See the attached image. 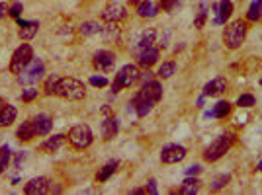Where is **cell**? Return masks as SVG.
I'll return each instance as SVG.
<instances>
[{
    "instance_id": "1f68e13d",
    "label": "cell",
    "mask_w": 262,
    "mask_h": 195,
    "mask_svg": "<svg viewBox=\"0 0 262 195\" xmlns=\"http://www.w3.org/2000/svg\"><path fill=\"white\" fill-rule=\"evenodd\" d=\"M206 18H208V4H206V2H202V6H200V14H198V18H196L194 26H196V28H204Z\"/></svg>"
},
{
    "instance_id": "cb8c5ba5",
    "label": "cell",
    "mask_w": 262,
    "mask_h": 195,
    "mask_svg": "<svg viewBox=\"0 0 262 195\" xmlns=\"http://www.w3.org/2000/svg\"><path fill=\"white\" fill-rule=\"evenodd\" d=\"M200 180L198 178H194V176H188L182 184H180V188H178V192L182 195H194L198 194V190H200Z\"/></svg>"
},
{
    "instance_id": "7dc6e473",
    "label": "cell",
    "mask_w": 262,
    "mask_h": 195,
    "mask_svg": "<svg viewBox=\"0 0 262 195\" xmlns=\"http://www.w3.org/2000/svg\"><path fill=\"white\" fill-rule=\"evenodd\" d=\"M259 170H261V172H262V160H261V162H259Z\"/></svg>"
},
{
    "instance_id": "d4e9b609",
    "label": "cell",
    "mask_w": 262,
    "mask_h": 195,
    "mask_svg": "<svg viewBox=\"0 0 262 195\" xmlns=\"http://www.w3.org/2000/svg\"><path fill=\"white\" fill-rule=\"evenodd\" d=\"M102 24L100 22H84V24H80V28H78V32H80V35H84V37H90V35H98V33H102Z\"/></svg>"
},
{
    "instance_id": "9a60e30c",
    "label": "cell",
    "mask_w": 262,
    "mask_h": 195,
    "mask_svg": "<svg viewBox=\"0 0 262 195\" xmlns=\"http://www.w3.org/2000/svg\"><path fill=\"white\" fill-rule=\"evenodd\" d=\"M16 137H18V141H24V143H28V141H32L34 137H37V133H36V125H34V119H26V121H22V125H20L18 131H16Z\"/></svg>"
},
{
    "instance_id": "9c48e42d",
    "label": "cell",
    "mask_w": 262,
    "mask_h": 195,
    "mask_svg": "<svg viewBox=\"0 0 262 195\" xmlns=\"http://www.w3.org/2000/svg\"><path fill=\"white\" fill-rule=\"evenodd\" d=\"M135 98L145 99V101H151L155 105L158 99L162 98V84L157 82V80H151V82H147V84L141 86V90L135 94Z\"/></svg>"
},
{
    "instance_id": "277c9868",
    "label": "cell",
    "mask_w": 262,
    "mask_h": 195,
    "mask_svg": "<svg viewBox=\"0 0 262 195\" xmlns=\"http://www.w3.org/2000/svg\"><path fill=\"white\" fill-rule=\"evenodd\" d=\"M139 80V70L135 65H125L117 70L113 82H112V92H119V90H125V88H131L135 82Z\"/></svg>"
},
{
    "instance_id": "d6a6232c",
    "label": "cell",
    "mask_w": 262,
    "mask_h": 195,
    "mask_svg": "<svg viewBox=\"0 0 262 195\" xmlns=\"http://www.w3.org/2000/svg\"><path fill=\"white\" fill-rule=\"evenodd\" d=\"M237 105H239V107H253V105H255V96H251V94H243V96H239Z\"/></svg>"
},
{
    "instance_id": "30bf717a",
    "label": "cell",
    "mask_w": 262,
    "mask_h": 195,
    "mask_svg": "<svg viewBox=\"0 0 262 195\" xmlns=\"http://www.w3.org/2000/svg\"><path fill=\"white\" fill-rule=\"evenodd\" d=\"M186 148L180 145H166L160 152V162L162 164H176L186 158Z\"/></svg>"
},
{
    "instance_id": "74e56055",
    "label": "cell",
    "mask_w": 262,
    "mask_h": 195,
    "mask_svg": "<svg viewBox=\"0 0 262 195\" xmlns=\"http://www.w3.org/2000/svg\"><path fill=\"white\" fill-rule=\"evenodd\" d=\"M55 84H57V76L47 78V82H45V86H43V92H45V94H53V90H55Z\"/></svg>"
},
{
    "instance_id": "60d3db41",
    "label": "cell",
    "mask_w": 262,
    "mask_h": 195,
    "mask_svg": "<svg viewBox=\"0 0 262 195\" xmlns=\"http://www.w3.org/2000/svg\"><path fill=\"white\" fill-rule=\"evenodd\" d=\"M202 172V166H190V168H186V176H196V174H200Z\"/></svg>"
},
{
    "instance_id": "4fadbf2b",
    "label": "cell",
    "mask_w": 262,
    "mask_h": 195,
    "mask_svg": "<svg viewBox=\"0 0 262 195\" xmlns=\"http://www.w3.org/2000/svg\"><path fill=\"white\" fill-rule=\"evenodd\" d=\"M158 57H160V51L151 45V47L141 49V51H139V55H137V63H139V66H143V68H151V66L158 61Z\"/></svg>"
},
{
    "instance_id": "f6af8a7d",
    "label": "cell",
    "mask_w": 262,
    "mask_h": 195,
    "mask_svg": "<svg viewBox=\"0 0 262 195\" xmlns=\"http://www.w3.org/2000/svg\"><path fill=\"white\" fill-rule=\"evenodd\" d=\"M141 2H143V0H129V4H131V6H139Z\"/></svg>"
},
{
    "instance_id": "7bdbcfd3",
    "label": "cell",
    "mask_w": 262,
    "mask_h": 195,
    "mask_svg": "<svg viewBox=\"0 0 262 195\" xmlns=\"http://www.w3.org/2000/svg\"><path fill=\"white\" fill-rule=\"evenodd\" d=\"M8 10H10V8H8V6L4 4V2H0V20H2V18H4L6 14H8Z\"/></svg>"
},
{
    "instance_id": "f546056e",
    "label": "cell",
    "mask_w": 262,
    "mask_h": 195,
    "mask_svg": "<svg viewBox=\"0 0 262 195\" xmlns=\"http://www.w3.org/2000/svg\"><path fill=\"white\" fill-rule=\"evenodd\" d=\"M155 39H157V32H155V30L145 32V33H143V37H141V39H139V43H137V49L141 51V49L151 47V45L155 43Z\"/></svg>"
},
{
    "instance_id": "8d00e7d4",
    "label": "cell",
    "mask_w": 262,
    "mask_h": 195,
    "mask_svg": "<svg viewBox=\"0 0 262 195\" xmlns=\"http://www.w3.org/2000/svg\"><path fill=\"white\" fill-rule=\"evenodd\" d=\"M90 84L96 86V88H104L106 84H108V78L106 76H92L90 78Z\"/></svg>"
},
{
    "instance_id": "681fc988",
    "label": "cell",
    "mask_w": 262,
    "mask_h": 195,
    "mask_svg": "<svg viewBox=\"0 0 262 195\" xmlns=\"http://www.w3.org/2000/svg\"><path fill=\"white\" fill-rule=\"evenodd\" d=\"M115 2H117V0H115Z\"/></svg>"
},
{
    "instance_id": "7c38bea8",
    "label": "cell",
    "mask_w": 262,
    "mask_h": 195,
    "mask_svg": "<svg viewBox=\"0 0 262 195\" xmlns=\"http://www.w3.org/2000/svg\"><path fill=\"white\" fill-rule=\"evenodd\" d=\"M18 35H20V39L22 41H32L34 37H36V33H37V30H39V22H36V20H22V18H18Z\"/></svg>"
},
{
    "instance_id": "f35d334b",
    "label": "cell",
    "mask_w": 262,
    "mask_h": 195,
    "mask_svg": "<svg viewBox=\"0 0 262 195\" xmlns=\"http://www.w3.org/2000/svg\"><path fill=\"white\" fill-rule=\"evenodd\" d=\"M145 192H147V194H151V195H157L158 194L157 180H149V182H147V188H145Z\"/></svg>"
},
{
    "instance_id": "ba28073f",
    "label": "cell",
    "mask_w": 262,
    "mask_h": 195,
    "mask_svg": "<svg viewBox=\"0 0 262 195\" xmlns=\"http://www.w3.org/2000/svg\"><path fill=\"white\" fill-rule=\"evenodd\" d=\"M115 61H117L115 53L106 51V49L94 53V57H92V65H94V68L100 70V72H110V70L115 66Z\"/></svg>"
},
{
    "instance_id": "484cf974",
    "label": "cell",
    "mask_w": 262,
    "mask_h": 195,
    "mask_svg": "<svg viewBox=\"0 0 262 195\" xmlns=\"http://www.w3.org/2000/svg\"><path fill=\"white\" fill-rule=\"evenodd\" d=\"M117 168H119V162H117V160H110L104 168H100V172L96 174V180H98V182H108V180L112 178V174H113Z\"/></svg>"
},
{
    "instance_id": "b9f144b4",
    "label": "cell",
    "mask_w": 262,
    "mask_h": 195,
    "mask_svg": "<svg viewBox=\"0 0 262 195\" xmlns=\"http://www.w3.org/2000/svg\"><path fill=\"white\" fill-rule=\"evenodd\" d=\"M8 162H10V158H8V156H2V154H0V174H2V172H4L6 168H8Z\"/></svg>"
},
{
    "instance_id": "603a6c76",
    "label": "cell",
    "mask_w": 262,
    "mask_h": 195,
    "mask_svg": "<svg viewBox=\"0 0 262 195\" xmlns=\"http://www.w3.org/2000/svg\"><path fill=\"white\" fill-rule=\"evenodd\" d=\"M137 8V16L139 18H155L158 14V8L155 2H151V0H143L139 6H135Z\"/></svg>"
},
{
    "instance_id": "ab89813d",
    "label": "cell",
    "mask_w": 262,
    "mask_h": 195,
    "mask_svg": "<svg viewBox=\"0 0 262 195\" xmlns=\"http://www.w3.org/2000/svg\"><path fill=\"white\" fill-rule=\"evenodd\" d=\"M139 80H141V84H147V82H151V80H153V72L147 68V72L139 74ZM139 80H137V82H139Z\"/></svg>"
},
{
    "instance_id": "6da1fadb",
    "label": "cell",
    "mask_w": 262,
    "mask_h": 195,
    "mask_svg": "<svg viewBox=\"0 0 262 195\" xmlns=\"http://www.w3.org/2000/svg\"><path fill=\"white\" fill-rule=\"evenodd\" d=\"M53 94L63 98V99H69V101H80L86 96V90H84V84L80 80L71 78V76H63V78H57Z\"/></svg>"
},
{
    "instance_id": "3957f363",
    "label": "cell",
    "mask_w": 262,
    "mask_h": 195,
    "mask_svg": "<svg viewBox=\"0 0 262 195\" xmlns=\"http://www.w3.org/2000/svg\"><path fill=\"white\" fill-rule=\"evenodd\" d=\"M43 74H45V65H43V61L34 57L32 63L18 74V82H20L22 86H36V84L43 78Z\"/></svg>"
},
{
    "instance_id": "f1b7e54d",
    "label": "cell",
    "mask_w": 262,
    "mask_h": 195,
    "mask_svg": "<svg viewBox=\"0 0 262 195\" xmlns=\"http://www.w3.org/2000/svg\"><path fill=\"white\" fill-rule=\"evenodd\" d=\"M174 72H176V63H174V61H166V63H162V65L158 66L157 76L158 78H162V80H166V78H170Z\"/></svg>"
},
{
    "instance_id": "8fae6325",
    "label": "cell",
    "mask_w": 262,
    "mask_h": 195,
    "mask_svg": "<svg viewBox=\"0 0 262 195\" xmlns=\"http://www.w3.org/2000/svg\"><path fill=\"white\" fill-rule=\"evenodd\" d=\"M49 190H51V180H49V178H43V176L34 178V180H30V182L24 186V194L26 195L49 194Z\"/></svg>"
},
{
    "instance_id": "e575fe53",
    "label": "cell",
    "mask_w": 262,
    "mask_h": 195,
    "mask_svg": "<svg viewBox=\"0 0 262 195\" xmlns=\"http://www.w3.org/2000/svg\"><path fill=\"white\" fill-rule=\"evenodd\" d=\"M180 6V0H160V10L164 12H172Z\"/></svg>"
},
{
    "instance_id": "4dcf8cb0",
    "label": "cell",
    "mask_w": 262,
    "mask_h": 195,
    "mask_svg": "<svg viewBox=\"0 0 262 195\" xmlns=\"http://www.w3.org/2000/svg\"><path fill=\"white\" fill-rule=\"evenodd\" d=\"M229 180H231V176H229V174H219V176H215V178L211 180V190H213V192L223 190V188L229 184Z\"/></svg>"
},
{
    "instance_id": "8992f818",
    "label": "cell",
    "mask_w": 262,
    "mask_h": 195,
    "mask_svg": "<svg viewBox=\"0 0 262 195\" xmlns=\"http://www.w3.org/2000/svg\"><path fill=\"white\" fill-rule=\"evenodd\" d=\"M34 59V49L30 43H22L20 47L14 51L12 59H10V72L12 74H20Z\"/></svg>"
},
{
    "instance_id": "ee69618b",
    "label": "cell",
    "mask_w": 262,
    "mask_h": 195,
    "mask_svg": "<svg viewBox=\"0 0 262 195\" xmlns=\"http://www.w3.org/2000/svg\"><path fill=\"white\" fill-rule=\"evenodd\" d=\"M24 158H26V152H20V154L16 156V160H14V164H16V166H20V162H22Z\"/></svg>"
},
{
    "instance_id": "ffe728a7",
    "label": "cell",
    "mask_w": 262,
    "mask_h": 195,
    "mask_svg": "<svg viewBox=\"0 0 262 195\" xmlns=\"http://www.w3.org/2000/svg\"><path fill=\"white\" fill-rule=\"evenodd\" d=\"M231 103L227 101V99H221V101H217L215 105H213V109L211 111H206V117H217V119H225L229 113H231Z\"/></svg>"
},
{
    "instance_id": "d590c367",
    "label": "cell",
    "mask_w": 262,
    "mask_h": 195,
    "mask_svg": "<svg viewBox=\"0 0 262 195\" xmlns=\"http://www.w3.org/2000/svg\"><path fill=\"white\" fill-rule=\"evenodd\" d=\"M36 98H37V90L30 88V90H24V94H22V101H24V103H30V101H34Z\"/></svg>"
},
{
    "instance_id": "7402d4cb",
    "label": "cell",
    "mask_w": 262,
    "mask_h": 195,
    "mask_svg": "<svg viewBox=\"0 0 262 195\" xmlns=\"http://www.w3.org/2000/svg\"><path fill=\"white\" fill-rule=\"evenodd\" d=\"M65 141H67L65 135H53V137H49L43 145L39 146V150L45 152V154H53V152H57L61 146L65 145Z\"/></svg>"
},
{
    "instance_id": "52a82bcc",
    "label": "cell",
    "mask_w": 262,
    "mask_h": 195,
    "mask_svg": "<svg viewBox=\"0 0 262 195\" xmlns=\"http://www.w3.org/2000/svg\"><path fill=\"white\" fill-rule=\"evenodd\" d=\"M94 141V135L90 131L88 125H75L71 131H69V143L75 146L76 150H84L92 145Z\"/></svg>"
},
{
    "instance_id": "44dd1931",
    "label": "cell",
    "mask_w": 262,
    "mask_h": 195,
    "mask_svg": "<svg viewBox=\"0 0 262 195\" xmlns=\"http://www.w3.org/2000/svg\"><path fill=\"white\" fill-rule=\"evenodd\" d=\"M117 131H119V123H117L115 117H106L102 121V137H104V141H112L117 135Z\"/></svg>"
},
{
    "instance_id": "ac0fdd59",
    "label": "cell",
    "mask_w": 262,
    "mask_h": 195,
    "mask_svg": "<svg viewBox=\"0 0 262 195\" xmlns=\"http://www.w3.org/2000/svg\"><path fill=\"white\" fill-rule=\"evenodd\" d=\"M18 117V109L12 103H4L0 109V127H10Z\"/></svg>"
},
{
    "instance_id": "7a4b0ae2",
    "label": "cell",
    "mask_w": 262,
    "mask_h": 195,
    "mask_svg": "<svg viewBox=\"0 0 262 195\" xmlns=\"http://www.w3.org/2000/svg\"><path fill=\"white\" fill-rule=\"evenodd\" d=\"M247 32H249V28H247V22L245 20H235L229 26H225V32H223V43H225V47L231 49V51L239 49L245 43V39H247Z\"/></svg>"
},
{
    "instance_id": "2e32d148",
    "label": "cell",
    "mask_w": 262,
    "mask_h": 195,
    "mask_svg": "<svg viewBox=\"0 0 262 195\" xmlns=\"http://www.w3.org/2000/svg\"><path fill=\"white\" fill-rule=\"evenodd\" d=\"M34 125H36V133H37V137H45V135L51 133L53 119L49 117V115H45V113H39V115L34 117Z\"/></svg>"
},
{
    "instance_id": "c3c4849f",
    "label": "cell",
    "mask_w": 262,
    "mask_h": 195,
    "mask_svg": "<svg viewBox=\"0 0 262 195\" xmlns=\"http://www.w3.org/2000/svg\"><path fill=\"white\" fill-rule=\"evenodd\" d=\"M261 86H262V80H261Z\"/></svg>"
},
{
    "instance_id": "836d02e7",
    "label": "cell",
    "mask_w": 262,
    "mask_h": 195,
    "mask_svg": "<svg viewBox=\"0 0 262 195\" xmlns=\"http://www.w3.org/2000/svg\"><path fill=\"white\" fill-rule=\"evenodd\" d=\"M22 12H24V4L22 2H14L12 6H10V10H8V16H12V18H20L22 16Z\"/></svg>"
},
{
    "instance_id": "e0dca14e",
    "label": "cell",
    "mask_w": 262,
    "mask_h": 195,
    "mask_svg": "<svg viewBox=\"0 0 262 195\" xmlns=\"http://www.w3.org/2000/svg\"><path fill=\"white\" fill-rule=\"evenodd\" d=\"M225 90H227V80L223 76H217L204 86V96H221Z\"/></svg>"
},
{
    "instance_id": "83f0119b",
    "label": "cell",
    "mask_w": 262,
    "mask_h": 195,
    "mask_svg": "<svg viewBox=\"0 0 262 195\" xmlns=\"http://www.w3.org/2000/svg\"><path fill=\"white\" fill-rule=\"evenodd\" d=\"M262 18V0H253V4L249 6L247 12V20L249 22H259Z\"/></svg>"
},
{
    "instance_id": "bcb514c9",
    "label": "cell",
    "mask_w": 262,
    "mask_h": 195,
    "mask_svg": "<svg viewBox=\"0 0 262 195\" xmlns=\"http://www.w3.org/2000/svg\"><path fill=\"white\" fill-rule=\"evenodd\" d=\"M4 103H6V101H4L2 98H0V109H2V105H4Z\"/></svg>"
},
{
    "instance_id": "d6986e66",
    "label": "cell",
    "mask_w": 262,
    "mask_h": 195,
    "mask_svg": "<svg viewBox=\"0 0 262 195\" xmlns=\"http://www.w3.org/2000/svg\"><path fill=\"white\" fill-rule=\"evenodd\" d=\"M215 14H217L215 24H225V22L231 18V14H233V4H231V0H221V2L215 6Z\"/></svg>"
},
{
    "instance_id": "4316f807",
    "label": "cell",
    "mask_w": 262,
    "mask_h": 195,
    "mask_svg": "<svg viewBox=\"0 0 262 195\" xmlns=\"http://www.w3.org/2000/svg\"><path fill=\"white\" fill-rule=\"evenodd\" d=\"M102 35H104L108 41H117V39H119V28H117V22H108V26L102 28Z\"/></svg>"
},
{
    "instance_id": "5bb4252c",
    "label": "cell",
    "mask_w": 262,
    "mask_h": 195,
    "mask_svg": "<svg viewBox=\"0 0 262 195\" xmlns=\"http://www.w3.org/2000/svg\"><path fill=\"white\" fill-rule=\"evenodd\" d=\"M127 16L125 8L123 6H117V4H110L102 10V20L104 22H119Z\"/></svg>"
},
{
    "instance_id": "5b68a950",
    "label": "cell",
    "mask_w": 262,
    "mask_h": 195,
    "mask_svg": "<svg viewBox=\"0 0 262 195\" xmlns=\"http://www.w3.org/2000/svg\"><path fill=\"white\" fill-rule=\"evenodd\" d=\"M233 141H235V137H233L231 133L219 135V137H217V139L206 148V152H204V160H208V162H217V160H219L221 156H225V152L231 148Z\"/></svg>"
}]
</instances>
